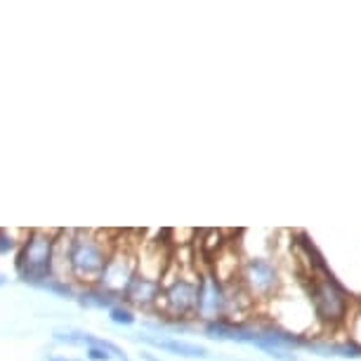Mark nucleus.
<instances>
[{
	"mask_svg": "<svg viewBox=\"0 0 361 361\" xmlns=\"http://www.w3.org/2000/svg\"><path fill=\"white\" fill-rule=\"evenodd\" d=\"M114 241H109L104 231L94 229H73L59 231L57 250L66 260V274L69 281L76 283V288L94 286L99 281V274L111 255Z\"/></svg>",
	"mask_w": 361,
	"mask_h": 361,
	"instance_id": "f257e3e1",
	"label": "nucleus"
},
{
	"mask_svg": "<svg viewBox=\"0 0 361 361\" xmlns=\"http://www.w3.org/2000/svg\"><path fill=\"white\" fill-rule=\"evenodd\" d=\"M57 231L47 229H29L22 238L15 255V269L17 276L24 283L38 288L40 283L54 276V250H57Z\"/></svg>",
	"mask_w": 361,
	"mask_h": 361,
	"instance_id": "f03ea898",
	"label": "nucleus"
},
{
	"mask_svg": "<svg viewBox=\"0 0 361 361\" xmlns=\"http://www.w3.org/2000/svg\"><path fill=\"white\" fill-rule=\"evenodd\" d=\"M310 298L314 314L326 326H338L347 319L350 298L333 274H312L310 276Z\"/></svg>",
	"mask_w": 361,
	"mask_h": 361,
	"instance_id": "7ed1b4c3",
	"label": "nucleus"
},
{
	"mask_svg": "<svg viewBox=\"0 0 361 361\" xmlns=\"http://www.w3.org/2000/svg\"><path fill=\"white\" fill-rule=\"evenodd\" d=\"M196 295H199V279L189 274H177L163 283L159 314L170 322H185V319L194 317L196 312Z\"/></svg>",
	"mask_w": 361,
	"mask_h": 361,
	"instance_id": "20e7f679",
	"label": "nucleus"
},
{
	"mask_svg": "<svg viewBox=\"0 0 361 361\" xmlns=\"http://www.w3.org/2000/svg\"><path fill=\"white\" fill-rule=\"evenodd\" d=\"M135 274H137V250L130 248L123 241H114L111 255H109L104 269H102L97 286L102 290L121 298Z\"/></svg>",
	"mask_w": 361,
	"mask_h": 361,
	"instance_id": "39448f33",
	"label": "nucleus"
},
{
	"mask_svg": "<svg viewBox=\"0 0 361 361\" xmlns=\"http://www.w3.org/2000/svg\"><path fill=\"white\" fill-rule=\"evenodd\" d=\"M238 283L250 300H271L281 288V274L267 257H248L238 271Z\"/></svg>",
	"mask_w": 361,
	"mask_h": 361,
	"instance_id": "423d86ee",
	"label": "nucleus"
},
{
	"mask_svg": "<svg viewBox=\"0 0 361 361\" xmlns=\"http://www.w3.org/2000/svg\"><path fill=\"white\" fill-rule=\"evenodd\" d=\"M227 286L217 279L213 271L199 276V295H196V312L194 317L203 319L206 324L220 322L227 317Z\"/></svg>",
	"mask_w": 361,
	"mask_h": 361,
	"instance_id": "0eeeda50",
	"label": "nucleus"
},
{
	"mask_svg": "<svg viewBox=\"0 0 361 361\" xmlns=\"http://www.w3.org/2000/svg\"><path fill=\"white\" fill-rule=\"evenodd\" d=\"M161 293H163V279L145 276V274H135L133 281L128 283L126 293L121 295V300L133 310L142 312H156L161 302Z\"/></svg>",
	"mask_w": 361,
	"mask_h": 361,
	"instance_id": "6e6552de",
	"label": "nucleus"
},
{
	"mask_svg": "<svg viewBox=\"0 0 361 361\" xmlns=\"http://www.w3.org/2000/svg\"><path fill=\"white\" fill-rule=\"evenodd\" d=\"M135 340H140V343H147V345L156 347V350H163V352H168V354H175V357L208 359V350L203 345L185 343V340L173 338V336H159V333H140V336H135Z\"/></svg>",
	"mask_w": 361,
	"mask_h": 361,
	"instance_id": "1a4fd4ad",
	"label": "nucleus"
},
{
	"mask_svg": "<svg viewBox=\"0 0 361 361\" xmlns=\"http://www.w3.org/2000/svg\"><path fill=\"white\" fill-rule=\"evenodd\" d=\"M76 300H78V305L83 310H106V312L111 310L116 302H121V298H116V295H111V293L102 290L97 283L78 288Z\"/></svg>",
	"mask_w": 361,
	"mask_h": 361,
	"instance_id": "9d476101",
	"label": "nucleus"
},
{
	"mask_svg": "<svg viewBox=\"0 0 361 361\" xmlns=\"http://www.w3.org/2000/svg\"><path fill=\"white\" fill-rule=\"evenodd\" d=\"M85 357L87 361H130L118 345L99 336H92L90 345L85 347Z\"/></svg>",
	"mask_w": 361,
	"mask_h": 361,
	"instance_id": "9b49d317",
	"label": "nucleus"
},
{
	"mask_svg": "<svg viewBox=\"0 0 361 361\" xmlns=\"http://www.w3.org/2000/svg\"><path fill=\"white\" fill-rule=\"evenodd\" d=\"M52 340L57 345H66V347H87L92 340V333L78 329H57L52 333Z\"/></svg>",
	"mask_w": 361,
	"mask_h": 361,
	"instance_id": "f8f14e48",
	"label": "nucleus"
},
{
	"mask_svg": "<svg viewBox=\"0 0 361 361\" xmlns=\"http://www.w3.org/2000/svg\"><path fill=\"white\" fill-rule=\"evenodd\" d=\"M305 345L314 352H329V354H338V357H352V359L361 357V347L350 343V340L347 343H305Z\"/></svg>",
	"mask_w": 361,
	"mask_h": 361,
	"instance_id": "ddd939ff",
	"label": "nucleus"
},
{
	"mask_svg": "<svg viewBox=\"0 0 361 361\" xmlns=\"http://www.w3.org/2000/svg\"><path fill=\"white\" fill-rule=\"evenodd\" d=\"M38 288L52 293V295H57V298H76V293H78L76 283L66 281V279H57V276H50L47 281L40 283Z\"/></svg>",
	"mask_w": 361,
	"mask_h": 361,
	"instance_id": "4468645a",
	"label": "nucleus"
},
{
	"mask_svg": "<svg viewBox=\"0 0 361 361\" xmlns=\"http://www.w3.org/2000/svg\"><path fill=\"white\" fill-rule=\"evenodd\" d=\"M109 314V322H111L114 326H133L135 322H137V314H135L133 307H128V305L121 300V302H116L111 310L106 312Z\"/></svg>",
	"mask_w": 361,
	"mask_h": 361,
	"instance_id": "2eb2a0df",
	"label": "nucleus"
},
{
	"mask_svg": "<svg viewBox=\"0 0 361 361\" xmlns=\"http://www.w3.org/2000/svg\"><path fill=\"white\" fill-rule=\"evenodd\" d=\"M26 234V231H24ZM22 236H15V231H10V229H0V257H5V255H17V250L19 246H22Z\"/></svg>",
	"mask_w": 361,
	"mask_h": 361,
	"instance_id": "dca6fc26",
	"label": "nucleus"
},
{
	"mask_svg": "<svg viewBox=\"0 0 361 361\" xmlns=\"http://www.w3.org/2000/svg\"><path fill=\"white\" fill-rule=\"evenodd\" d=\"M45 361H73L69 357H59V354H50V357H45Z\"/></svg>",
	"mask_w": 361,
	"mask_h": 361,
	"instance_id": "f3484780",
	"label": "nucleus"
},
{
	"mask_svg": "<svg viewBox=\"0 0 361 361\" xmlns=\"http://www.w3.org/2000/svg\"><path fill=\"white\" fill-rule=\"evenodd\" d=\"M5 283H8V276H5V274H3V271H0V288H3V286H5Z\"/></svg>",
	"mask_w": 361,
	"mask_h": 361,
	"instance_id": "a211bd4d",
	"label": "nucleus"
}]
</instances>
